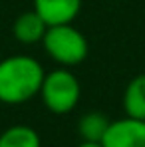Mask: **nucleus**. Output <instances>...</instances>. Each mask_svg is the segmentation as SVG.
<instances>
[{"mask_svg":"<svg viewBox=\"0 0 145 147\" xmlns=\"http://www.w3.org/2000/svg\"><path fill=\"white\" fill-rule=\"evenodd\" d=\"M78 147H103L101 143H94V141H82Z\"/></svg>","mask_w":145,"mask_h":147,"instance_id":"nucleus-10","label":"nucleus"},{"mask_svg":"<svg viewBox=\"0 0 145 147\" xmlns=\"http://www.w3.org/2000/svg\"><path fill=\"white\" fill-rule=\"evenodd\" d=\"M44 50L50 58L64 66H78L88 58V40L86 36L76 28L74 24H56V26H48L44 38H42Z\"/></svg>","mask_w":145,"mask_h":147,"instance_id":"nucleus-2","label":"nucleus"},{"mask_svg":"<svg viewBox=\"0 0 145 147\" xmlns=\"http://www.w3.org/2000/svg\"><path fill=\"white\" fill-rule=\"evenodd\" d=\"M0 147H42V141L30 125H12L0 133Z\"/></svg>","mask_w":145,"mask_h":147,"instance_id":"nucleus-9","label":"nucleus"},{"mask_svg":"<svg viewBox=\"0 0 145 147\" xmlns=\"http://www.w3.org/2000/svg\"><path fill=\"white\" fill-rule=\"evenodd\" d=\"M34 10L48 26L72 24L82 10V0H34Z\"/></svg>","mask_w":145,"mask_h":147,"instance_id":"nucleus-5","label":"nucleus"},{"mask_svg":"<svg viewBox=\"0 0 145 147\" xmlns=\"http://www.w3.org/2000/svg\"><path fill=\"white\" fill-rule=\"evenodd\" d=\"M38 96L42 98V103L52 113L64 115L78 105L82 96V86L68 68H58L44 76Z\"/></svg>","mask_w":145,"mask_h":147,"instance_id":"nucleus-3","label":"nucleus"},{"mask_svg":"<svg viewBox=\"0 0 145 147\" xmlns=\"http://www.w3.org/2000/svg\"><path fill=\"white\" fill-rule=\"evenodd\" d=\"M121 105L127 117L145 119V74H137L127 82L123 90Z\"/></svg>","mask_w":145,"mask_h":147,"instance_id":"nucleus-7","label":"nucleus"},{"mask_svg":"<svg viewBox=\"0 0 145 147\" xmlns=\"http://www.w3.org/2000/svg\"><path fill=\"white\" fill-rule=\"evenodd\" d=\"M48 30V24L40 18V14L36 10H30V12H22L12 26V32H14V38L22 44H36V42H42L44 34Z\"/></svg>","mask_w":145,"mask_h":147,"instance_id":"nucleus-6","label":"nucleus"},{"mask_svg":"<svg viewBox=\"0 0 145 147\" xmlns=\"http://www.w3.org/2000/svg\"><path fill=\"white\" fill-rule=\"evenodd\" d=\"M42 64L26 54L8 56L0 62V101L20 105L40 94L44 82Z\"/></svg>","mask_w":145,"mask_h":147,"instance_id":"nucleus-1","label":"nucleus"},{"mask_svg":"<svg viewBox=\"0 0 145 147\" xmlns=\"http://www.w3.org/2000/svg\"><path fill=\"white\" fill-rule=\"evenodd\" d=\"M109 123H111V119H107L105 113H101V111H88L78 121V133H80L82 141L101 143Z\"/></svg>","mask_w":145,"mask_h":147,"instance_id":"nucleus-8","label":"nucleus"},{"mask_svg":"<svg viewBox=\"0 0 145 147\" xmlns=\"http://www.w3.org/2000/svg\"><path fill=\"white\" fill-rule=\"evenodd\" d=\"M103 147H145V119L121 117L109 123L103 139Z\"/></svg>","mask_w":145,"mask_h":147,"instance_id":"nucleus-4","label":"nucleus"}]
</instances>
